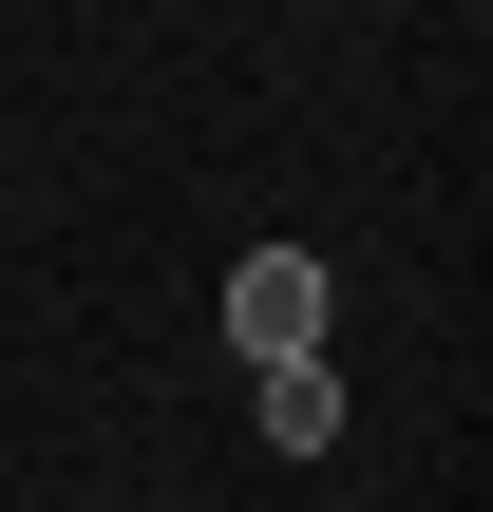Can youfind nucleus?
I'll list each match as a JSON object with an SVG mask.
<instances>
[{
  "mask_svg": "<svg viewBox=\"0 0 493 512\" xmlns=\"http://www.w3.org/2000/svg\"><path fill=\"white\" fill-rule=\"evenodd\" d=\"M323 323H342L323 247H247V266H228V342H247V380H266V361H323Z\"/></svg>",
  "mask_w": 493,
  "mask_h": 512,
  "instance_id": "obj_1",
  "label": "nucleus"
},
{
  "mask_svg": "<svg viewBox=\"0 0 493 512\" xmlns=\"http://www.w3.org/2000/svg\"><path fill=\"white\" fill-rule=\"evenodd\" d=\"M247 418H266L285 456H323V437H342V361H266V380H247Z\"/></svg>",
  "mask_w": 493,
  "mask_h": 512,
  "instance_id": "obj_2",
  "label": "nucleus"
}]
</instances>
